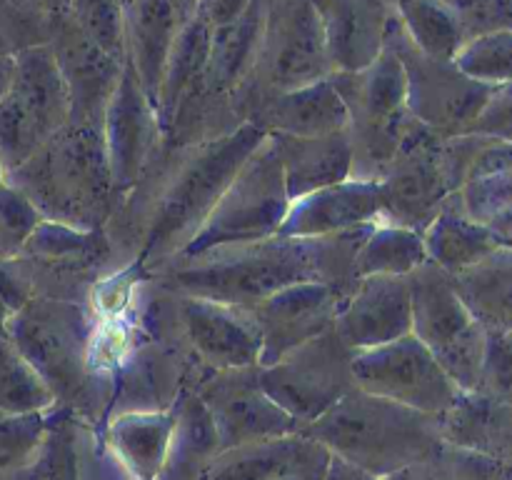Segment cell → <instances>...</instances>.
Listing matches in <instances>:
<instances>
[{"instance_id": "1", "label": "cell", "mask_w": 512, "mask_h": 480, "mask_svg": "<svg viewBox=\"0 0 512 480\" xmlns=\"http://www.w3.org/2000/svg\"><path fill=\"white\" fill-rule=\"evenodd\" d=\"M375 223L325 238H265L223 245L193 258H170L148 275L178 295L253 308L298 283H328L350 295L358 285L355 255Z\"/></svg>"}, {"instance_id": "2", "label": "cell", "mask_w": 512, "mask_h": 480, "mask_svg": "<svg viewBox=\"0 0 512 480\" xmlns=\"http://www.w3.org/2000/svg\"><path fill=\"white\" fill-rule=\"evenodd\" d=\"M95 320L83 303L58 298H30L10 315L5 333L35 368L50 395L53 408L68 410L80 425L93 430L103 443L113 378L93 365Z\"/></svg>"}, {"instance_id": "3", "label": "cell", "mask_w": 512, "mask_h": 480, "mask_svg": "<svg viewBox=\"0 0 512 480\" xmlns=\"http://www.w3.org/2000/svg\"><path fill=\"white\" fill-rule=\"evenodd\" d=\"M5 180L35 205L40 218L78 230H103L118 205L98 125L68 123Z\"/></svg>"}, {"instance_id": "4", "label": "cell", "mask_w": 512, "mask_h": 480, "mask_svg": "<svg viewBox=\"0 0 512 480\" xmlns=\"http://www.w3.org/2000/svg\"><path fill=\"white\" fill-rule=\"evenodd\" d=\"M300 435L383 480L433 453L440 443L438 415L353 388Z\"/></svg>"}, {"instance_id": "5", "label": "cell", "mask_w": 512, "mask_h": 480, "mask_svg": "<svg viewBox=\"0 0 512 480\" xmlns=\"http://www.w3.org/2000/svg\"><path fill=\"white\" fill-rule=\"evenodd\" d=\"M333 75L325 35L308 0H268L258 60L235 93L233 105L240 123L265 100L288 90L305 88Z\"/></svg>"}, {"instance_id": "6", "label": "cell", "mask_w": 512, "mask_h": 480, "mask_svg": "<svg viewBox=\"0 0 512 480\" xmlns=\"http://www.w3.org/2000/svg\"><path fill=\"white\" fill-rule=\"evenodd\" d=\"M290 203L293 200L285 188L278 148L273 138L265 135L263 143L240 165L198 233L173 258H193L223 245L275 238L288 215Z\"/></svg>"}, {"instance_id": "7", "label": "cell", "mask_w": 512, "mask_h": 480, "mask_svg": "<svg viewBox=\"0 0 512 480\" xmlns=\"http://www.w3.org/2000/svg\"><path fill=\"white\" fill-rule=\"evenodd\" d=\"M405 278L410 288L413 335L428 345L460 393H475L488 350V330L465 308L453 275L433 260H425Z\"/></svg>"}, {"instance_id": "8", "label": "cell", "mask_w": 512, "mask_h": 480, "mask_svg": "<svg viewBox=\"0 0 512 480\" xmlns=\"http://www.w3.org/2000/svg\"><path fill=\"white\" fill-rule=\"evenodd\" d=\"M70 123V95L50 45L15 55L13 85L0 103V165H23L45 140Z\"/></svg>"}, {"instance_id": "9", "label": "cell", "mask_w": 512, "mask_h": 480, "mask_svg": "<svg viewBox=\"0 0 512 480\" xmlns=\"http://www.w3.org/2000/svg\"><path fill=\"white\" fill-rule=\"evenodd\" d=\"M353 358L355 350L333 325L278 363L258 365V378L268 398L305 428L355 388Z\"/></svg>"}, {"instance_id": "10", "label": "cell", "mask_w": 512, "mask_h": 480, "mask_svg": "<svg viewBox=\"0 0 512 480\" xmlns=\"http://www.w3.org/2000/svg\"><path fill=\"white\" fill-rule=\"evenodd\" d=\"M385 43L398 53L405 68L410 115L443 138L465 133L493 98L495 88L460 73L453 60H433L420 53L395 15L390 18Z\"/></svg>"}, {"instance_id": "11", "label": "cell", "mask_w": 512, "mask_h": 480, "mask_svg": "<svg viewBox=\"0 0 512 480\" xmlns=\"http://www.w3.org/2000/svg\"><path fill=\"white\" fill-rule=\"evenodd\" d=\"M353 375L355 388L430 415L445 413L463 395L413 333L380 348L358 350Z\"/></svg>"}, {"instance_id": "12", "label": "cell", "mask_w": 512, "mask_h": 480, "mask_svg": "<svg viewBox=\"0 0 512 480\" xmlns=\"http://www.w3.org/2000/svg\"><path fill=\"white\" fill-rule=\"evenodd\" d=\"M208 410L218 433L220 450L258 440L283 438L303 430L283 408L268 398L258 378V365L233 370H203L188 380Z\"/></svg>"}, {"instance_id": "13", "label": "cell", "mask_w": 512, "mask_h": 480, "mask_svg": "<svg viewBox=\"0 0 512 480\" xmlns=\"http://www.w3.org/2000/svg\"><path fill=\"white\" fill-rule=\"evenodd\" d=\"M443 135L420 120H410L393 163L380 183L383 213L378 223L398 225L423 235L450 195L440 170Z\"/></svg>"}, {"instance_id": "14", "label": "cell", "mask_w": 512, "mask_h": 480, "mask_svg": "<svg viewBox=\"0 0 512 480\" xmlns=\"http://www.w3.org/2000/svg\"><path fill=\"white\" fill-rule=\"evenodd\" d=\"M195 365L200 363L188 350L148 338L133 325V340L113 370V390H110L105 425L123 413L170 410Z\"/></svg>"}, {"instance_id": "15", "label": "cell", "mask_w": 512, "mask_h": 480, "mask_svg": "<svg viewBox=\"0 0 512 480\" xmlns=\"http://www.w3.org/2000/svg\"><path fill=\"white\" fill-rule=\"evenodd\" d=\"M103 138L113 170L115 200H123L138 183L140 173L163 140L158 110L140 85L138 73L125 60L118 85L108 100L103 118ZM118 208V205H115Z\"/></svg>"}, {"instance_id": "16", "label": "cell", "mask_w": 512, "mask_h": 480, "mask_svg": "<svg viewBox=\"0 0 512 480\" xmlns=\"http://www.w3.org/2000/svg\"><path fill=\"white\" fill-rule=\"evenodd\" d=\"M348 300L343 290L328 283H298L278 290L250 308L260 333V368L278 363L283 355L333 328Z\"/></svg>"}, {"instance_id": "17", "label": "cell", "mask_w": 512, "mask_h": 480, "mask_svg": "<svg viewBox=\"0 0 512 480\" xmlns=\"http://www.w3.org/2000/svg\"><path fill=\"white\" fill-rule=\"evenodd\" d=\"M178 315L190 353L208 370L250 368L260 363L263 343L250 308L178 295Z\"/></svg>"}, {"instance_id": "18", "label": "cell", "mask_w": 512, "mask_h": 480, "mask_svg": "<svg viewBox=\"0 0 512 480\" xmlns=\"http://www.w3.org/2000/svg\"><path fill=\"white\" fill-rule=\"evenodd\" d=\"M50 50L70 95V123L103 128L105 108L118 85L123 63L90 43L68 15L50 20Z\"/></svg>"}, {"instance_id": "19", "label": "cell", "mask_w": 512, "mask_h": 480, "mask_svg": "<svg viewBox=\"0 0 512 480\" xmlns=\"http://www.w3.org/2000/svg\"><path fill=\"white\" fill-rule=\"evenodd\" d=\"M335 330L355 353L380 348L413 333L408 278L403 275L360 278L335 318Z\"/></svg>"}, {"instance_id": "20", "label": "cell", "mask_w": 512, "mask_h": 480, "mask_svg": "<svg viewBox=\"0 0 512 480\" xmlns=\"http://www.w3.org/2000/svg\"><path fill=\"white\" fill-rule=\"evenodd\" d=\"M328 463L325 445L295 433L220 450L203 480H323Z\"/></svg>"}, {"instance_id": "21", "label": "cell", "mask_w": 512, "mask_h": 480, "mask_svg": "<svg viewBox=\"0 0 512 480\" xmlns=\"http://www.w3.org/2000/svg\"><path fill=\"white\" fill-rule=\"evenodd\" d=\"M320 20L333 73L365 70L385 48L393 8L385 0H308Z\"/></svg>"}, {"instance_id": "22", "label": "cell", "mask_w": 512, "mask_h": 480, "mask_svg": "<svg viewBox=\"0 0 512 480\" xmlns=\"http://www.w3.org/2000/svg\"><path fill=\"white\" fill-rule=\"evenodd\" d=\"M198 0H130L125 5V60L158 110L165 63L175 38L195 15Z\"/></svg>"}, {"instance_id": "23", "label": "cell", "mask_w": 512, "mask_h": 480, "mask_svg": "<svg viewBox=\"0 0 512 480\" xmlns=\"http://www.w3.org/2000/svg\"><path fill=\"white\" fill-rule=\"evenodd\" d=\"M383 213L380 183L370 180H343L290 203L280 225V238H325L345 233L360 225L378 223Z\"/></svg>"}, {"instance_id": "24", "label": "cell", "mask_w": 512, "mask_h": 480, "mask_svg": "<svg viewBox=\"0 0 512 480\" xmlns=\"http://www.w3.org/2000/svg\"><path fill=\"white\" fill-rule=\"evenodd\" d=\"M283 163L290 200L343 183L353 175V143L348 128L325 135L270 133Z\"/></svg>"}, {"instance_id": "25", "label": "cell", "mask_w": 512, "mask_h": 480, "mask_svg": "<svg viewBox=\"0 0 512 480\" xmlns=\"http://www.w3.org/2000/svg\"><path fill=\"white\" fill-rule=\"evenodd\" d=\"M348 108L333 80L325 78L305 88L278 93L250 113L248 123L265 133L325 135L348 128Z\"/></svg>"}, {"instance_id": "26", "label": "cell", "mask_w": 512, "mask_h": 480, "mask_svg": "<svg viewBox=\"0 0 512 480\" xmlns=\"http://www.w3.org/2000/svg\"><path fill=\"white\" fill-rule=\"evenodd\" d=\"M438 423L440 435L448 443L512 465V403L463 393L438 415Z\"/></svg>"}, {"instance_id": "27", "label": "cell", "mask_w": 512, "mask_h": 480, "mask_svg": "<svg viewBox=\"0 0 512 480\" xmlns=\"http://www.w3.org/2000/svg\"><path fill=\"white\" fill-rule=\"evenodd\" d=\"M170 410H173V433L155 480H203L208 465L220 453L213 420L190 385L180 390Z\"/></svg>"}, {"instance_id": "28", "label": "cell", "mask_w": 512, "mask_h": 480, "mask_svg": "<svg viewBox=\"0 0 512 480\" xmlns=\"http://www.w3.org/2000/svg\"><path fill=\"white\" fill-rule=\"evenodd\" d=\"M460 300L488 333H512V248H498L453 275Z\"/></svg>"}, {"instance_id": "29", "label": "cell", "mask_w": 512, "mask_h": 480, "mask_svg": "<svg viewBox=\"0 0 512 480\" xmlns=\"http://www.w3.org/2000/svg\"><path fill=\"white\" fill-rule=\"evenodd\" d=\"M423 243L428 250V260L448 270L450 275L480 263L500 248L488 225L475 223L465 215L458 193H450L445 198L440 213L423 233Z\"/></svg>"}, {"instance_id": "30", "label": "cell", "mask_w": 512, "mask_h": 480, "mask_svg": "<svg viewBox=\"0 0 512 480\" xmlns=\"http://www.w3.org/2000/svg\"><path fill=\"white\" fill-rule=\"evenodd\" d=\"M173 410L155 413H123L105 425L103 443L110 445L133 480H155L165 460Z\"/></svg>"}, {"instance_id": "31", "label": "cell", "mask_w": 512, "mask_h": 480, "mask_svg": "<svg viewBox=\"0 0 512 480\" xmlns=\"http://www.w3.org/2000/svg\"><path fill=\"white\" fill-rule=\"evenodd\" d=\"M210 45H213V28L200 15H193L175 38L168 63H165L163 83H160L158 93V120L163 135L173 125L180 103L188 98L193 85L203 75L210 58Z\"/></svg>"}, {"instance_id": "32", "label": "cell", "mask_w": 512, "mask_h": 480, "mask_svg": "<svg viewBox=\"0 0 512 480\" xmlns=\"http://www.w3.org/2000/svg\"><path fill=\"white\" fill-rule=\"evenodd\" d=\"M393 15L410 43L433 60H455L468 35L463 23L443 0H393Z\"/></svg>"}, {"instance_id": "33", "label": "cell", "mask_w": 512, "mask_h": 480, "mask_svg": "<svg viewBox=\"0 0 512 480\" xmlns=\"http://www.w3.org/2000/svg\"><path fill=\"white\" fill-rule=\"evenodd\" d=\"M428 260L423 235L398 225L375 223L355 255V278L368 275H410Z\"/></svg>"}, {"instance_id": "34", "label": "cell", "mask_w": 512, "mask_h": 480, "mask_svg": "<svg viewBox=\"0 0 512 480\" xmlns=\"http://www.w3.org/2000/svg\"><path fill=\"white\" fill-rule=\"evenodd\" d=\"M383 480H512V465L443 440L433 453Z\"/></svg>"}, {"instance_id": "35", "label": "cell", "mask_w": 512, "mask_h": 480, "mask_svg": "<svg viewBox=\"0 0 512 480\" xmlns=\"http://www.w3.org/2000/svg\"><path fill=\"white\" fill-rule=\"evenodd\" d=\"M53 408V395L33 365L20 355L5 328L0 330V413L28 415Z\"/></svg>"}, {"instance_id": "36", "label": "cell", "mask_w": 512, "mask_h": 480, "mask_svg": "<svg viewBox=\"0 0 512 480\" xmlns=\"http://www.w3.org/2000/svg\"><path fill=\"white\" fill-rule=\"evenodd\" d=\"M453 63L460 73L488 88H505L512 83V28L475 35L460 48Z\"/></svg>"}, {"instance_id": "37", "label": "cell", "mask_w": 512, "mask_h": 480, "mask_svg": "<svg viewBox=\"0 0 512 480\" xmlns=\"http://www.w3.org/2000/svg\"><path fill=\"white\" fill-rule=\"evenodd\" d=\"M68 15L75 28L110 58L125 63L123 0H70Z\"/></svg>"}, {"instance_id": "38", "label": "cell", "mask_w": 512, "mask_h": 480, "mask_svg": "<svg viewBox=\"0 0 512 480\" xmlns=\"http://www.w3.org/2000/svg\"><path fill=\"white\" fill-rule=\"evenodd\" d=\"M48 420L45 413H0V473H10L33 463L43 448Z\"/></svg>"}, {"instance_id": "39", "label": "cell", "mask_w": 512, "mask_h": 480, "mask_svg": "<svg viewBox=\"0 0 512 480\" xmlns=\"http://www.w3.org/2000/svg\"><path fill=\"white\" fill-rule=\"evenodd\" d=\"M45 43H50L48 15L0 0V55H18L20 50Z\"/></svg>"}, {"instance_id": "40", "label": "cell", "mask_w": 512, "mask_h": 480, "mask_svg": "<svg viewBox=\"0 0 512 480\" xmlns=\"http://www.w3.org/2000/svg\"><path fill=\"white\" fill-rule=\"evenodd\" d=\"M48 430H45L43 445L48 448L53 460V480H80L78 463V418L68 410L50 408L45 410Z\"/></svg>"}, {"instance_id": "41", "label": "cell", "mask_w": 512, "mask_h": 480, "mask_svg": "<svg viewBox=\"0 0 512 480\" xmlns=\"http://www.w3.org/2000/svg\"><path fill=\"white\" fill-rule=\"evenodd\" d=\"M458 198L468 218L488 225L495 215L512 208V168L505 173L470 180L458 190Z\"/></svg>"}, {"instance_id": "42", "label": "cell", "mask_w": 512, "mask_h": 480, "mask_svg": "<svg viewBox=\"0 0 512 480\" xmlns=\"http://www.w3.org/2000/svg\"><path fill=\"white\" fill-rule=\"evenodd\" d=\"M475 393L512 403V333H488V350Z\"/></svg>"}, {"instance_id": "43", "label": "cell", "mask_w": 512, "mask_h": 480, "mask_svg": "<svg viewBox=\"0 0 512 480\" xmlns=\"http://www.w3.org/2000/svg\"><path fill=\"white\" fill-rule=\"evenodd\" d=\"M40 220L43 218L35 210V205L8 180H3L0 183V228L23 245V240L33 233Z\"/></svg>"}, {"instance_id": "44", "label": "cell", "mask_w": 512, "mask_h": 480, "mask_svg": "<svg viewBox=\"0 0 512 480\" xmlns=\"http://www.w3.org/2000/svg\"><path fill=\"white\" fill-rule=\"evenodd\" d=\"M465 133L485 135V138L503 140L512 145V93L505 88H495L493 98L485 103L478 118L470 123Z\"/></svg>"}, {"instance_id": "45", "label": "cell", "mask_w": 512, "mask_h": 480, "mask_svg": "<svg viewBox=\"0 0 512 480\" xmlns=\"http://www.w3.org/2000/svg\"><path fill=\"white\" fill-rule=\"evenodd\" d=\"M248 5L250 0H198V5H195V15H200V18L215 30L233 23V20L238 18Z\"/></svg>"}, {"instance_id": "46", "label": "cell", "mask_w": 512, "mask_h": 480, "mask_svg": "<svg viewBox=\"0 0 512 480\" xmlns=\"http://www.w3.org/2000/svg\"><path fill=\"white\" fill-rule=\"evenodd\" d=\"M30 298H33V295H30L28 285L18 278V273L10 268L8 260H0V300L15 313V310L23 308Z\"/></svg>"}, {"instance_id": "47", "label": "cell", "mask_w": 512, "mask_h": 480, "mask_svg": "<svg viewBox=\"0 0 512 480\" xmlns=\"http://www.w3.org/2000/svg\"><path fill=\"white\" fill-rule=\"evenodd\" d=\"M0 480H53V460H50L48 448L43 445L33 463L10 470V473H0Z\"/></svg>"}, {"instance_id": "48", "label": "cell", "mask_w": 512, "mask_h": 480, "mask_svg": "<svg viewBox=\"0 0 512 480\" xmlns=\"http://www.w3.org/2000/svg\"><path fill=\"white\" fill-rule=\"evenodd\" d=\"M488 230L493 233V238L498 240L500 248H512V208L495 215L488 223Z\"/></svg>"}, {"instance_id": "49", "label": "cell", "mask_w": 512, "mask_h": 480, "mask_svg": "<svg viewBox=\"0 0 512 480\" xmlns=\"http://www.w3.org/2000/svg\"><path fill=\"white\" fill-rule=\"evenodd\" d=\"M13 73H15V55H0V103H3L10 85H13Z\"/></svg>"}, {"instance_id": "50", "label": "cell", "mask_w": 512, "mask_h": 480, "mask_svg": "<svg viewBox=\"0 0 512 480\" xmlns=\"http://www.w3.org/2000/svg\"><path fill=\"white\" fill-rule=\"evenodd\" d=\"M20 253V243L10 238L3 228H0V260H10Z\"/></svg>"}, {"instance_id": "51", "label": "cell", "mask_w": 512, "mask_h": 480, "mask_svg": "<svg viewBox=\"0 0 512 480\" xmlns=\"http://www.w3.org/2000/svg\"><path fill=\"white\" fill-rule=\"evenodd\" d=\"M40 8H43V13L48 15V20L58 18V15H65L68 13V5L70 0H38Z\"/></svg>"}, {"instance_id": "52", "label": "cell", "mask_w": 512, "mask_h": 480, "mask_svg": "<svg viewBox=\"0 0 512 480\" xmlns=\"http://www.w3.org/2000/svg\"><path fill=\"white\" fill-rule=\"evenodd\" d=\"M10 315H13V310H10L8 305H5L3 300H0V330L5 328V323H8V320H10Z\"/></svg>"}, {"instance_id": "53", "label": "cell", "mask_w": 512, "mask_h": 480, "mask_svg": "<svg viewBox=\"0 0 512 480\" xmlns=\"http://www.w3.org/2000/svg\"><path fill=\"white\" fill-rule=\"evenodd\" d=\"M5 180V170H3V165H0V183H3Z\"/></svg>"}, {"instance_id": "54", "label": "cell", "mask_w": 512, "mask_h": 480, "mask_svg": "<svg viewBox=\"0 0 512 480\" xmlns=\"http://www.w3.org/2000/svg\"><path fill=\"white\" fill-rule=\"evenodd\" d=\"M505 90H510V93H512V83H510V85H505Z\"/></svg>"}]
</instances>
